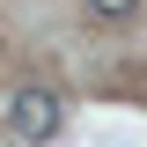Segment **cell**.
<instances>
[{"label":"cell","mask_w":147,"mask_h":147,"mask_svg":"<svg viewBox=\"0 0 147 147\" xmlns=\"http://www.w3.org/2000/svg\"><path fill=\"white\" fill-rule=\"evenodd\" d=\"M59 125H66L59 88H15V96H7V132H15L22 147H44Z\"/></svg>","instance_id":"6da1fadb"},{"label":"cell","mask_w":147,"mask_h":147,"mask_svg":"<svg viewBox=\"0 0 147 147\" xmlns=\"http://www.w3.org/2000/svg\"><path fill=\"white\" fill-rule=\"evenodd\" d=\"M88 7H96V15H110V22H118V15H132L140 0H88Z\"/></svg>","instance_id":"7a4b0ae2"}]
</instances>
